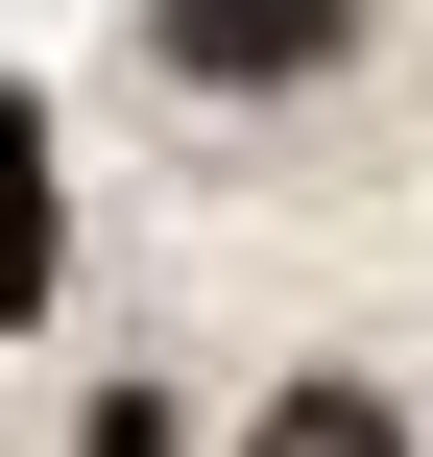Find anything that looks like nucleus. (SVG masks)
Instances as JSON below:
<instances>
[{
	"label": "nucleus",
	"mask_w": 433,
	"mask_h": 457,
	"mask_svg": "<svg viewBox=\"0 0 433 457\" xmlns=\"http://www.w3.org/2000/svg\"><path fill=\"white\" fill-rule=\"evenodd\" d=\"M337 24H362V0H169V72H217V96H289V72H337Z\"/></svg>",
	"instance_id": "1"
},
{
	"label": "nucleus",
	"mask_w": 433,
	"mask_h": 457,
	"mask_svg": "<svg viewBox=\"0 0 433 457\" xmlns=\"http://www.w3.org/2000/svg\"><path fill=\"white\" fill-rule=\"evenodd\" d=\"M265 457H410V434H386L362 386H289V410H265Z\"/></svg>",
	"instance_id": "2"
},
{
	"label": "nucleus",
	"mask_w": 433,
	"mask_h": 457,
	"mask_svg": "<svg viewBox=\"0 0 433 457\" xmlns=\"http://www.w3.org/2000/svg\"><path fill=\"white\" fill-rule=\"evenodd\" d=\"M48 289V169H24V120H0V313Z\"/></svg>",
	"instance_id": "3"
}]
</instances>
